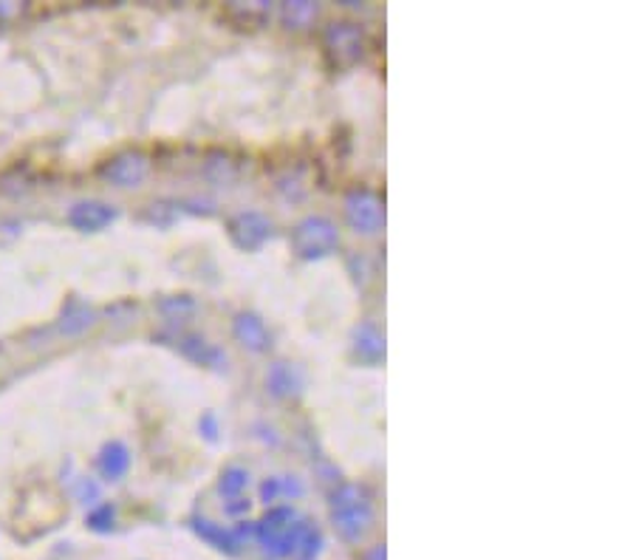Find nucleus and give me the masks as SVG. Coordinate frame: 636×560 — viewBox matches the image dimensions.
<instances>
[{
    "label": "nucleus",
    "instance_id": "obj_2",
    "mask_svg": "<svg viewBox=\"0 0 636 560\" xmlns=\"http://www.w3.org/2000/svg\"><path fill=\"white\" fill-rule=\"evenodd\" d=\"M107 176H114L122 184H130V181H137L139 176H142V165H139L137 158H119V162H114V167L107 170Z\"/></svg>",
    "mask_w": 636,
    "mask_h": 560
},
{
    "label": "nucleus",
    "instance_id": "obj_3",
    "mask_svg": "<svg viewBox=\"0 0 636 560\" xmlns=\"http://www.w3.org/2000/svg\"><path fill=\"white\" fill-rule=\"evenodd\" d=\"M102 467H105V473H111V475L122 473V467H125V456H122L119 447H116V450H114V456L107 453L105 459H102Z\"/></svg>",
    "mask_w": 636,
    "mask_h": 560
},
{
    "label": "nucleus",
    "instance_id": "obj_1",
    "mask_svg": "<svg viewBox=\"0 0 636 560\" xmlns=\"http://www.w3.org/2000/svg\"><path fill=\"white\" fill-rule=\"evenodd\" d=\"M111 218H114V213L102 207V204H79L72 213V221L82 227V230H97V227L107 224Z\"/></svg>",
    "mask_w": 636,
    "mask_h": 560
}]
</instances>
